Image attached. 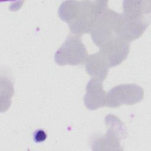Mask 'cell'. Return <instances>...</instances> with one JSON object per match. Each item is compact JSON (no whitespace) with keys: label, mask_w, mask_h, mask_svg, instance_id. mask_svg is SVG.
I'll return each mask as SVG.
<instances>
[{"label":"cell","mask_w":151,"mask_h":151,"mask_svg":"<svg viewBox=\"0 0 151 151\" xmlns=\"http://www.w3.org/2000/svg\"><path fill=\"white\" fill-rule=\"evenodd\" d=\"M107 1H66L58 8V16L76 35L91 33L107 8Z\"/></svg>","instance_id":"obj_1"},{"label":"cell","mask_w":151,"mask_h":151,"mask_svg":"<svg viewBox=\"0 0 151 151\" xmlns=\"http://www.w3.org/2000/svg\"><path fill=\"white\" fill-rule=\"evenodd\" d=\"M107 132L105 135L95 134L91 137L93 150H122L120 140L126 136L124 123L116 116L109 114L106 117Z\"/></svg>","instance_id":"obj_2"},{"label":"cell","mask_w":151,"mask_h":151,"mask_svg":"<svg viewBox=\"0 0 151 151\" xmlns=\"http://www.w3.org/2000/svg\"><path fill=\"white\" fill-rule=\"evenodd\" d=\"M122 14L109 8L104 11L91 32V39L99 48L106 43L119 38Z\"/></svg>","instance_id":"obj_3"},{"label":"cell","mask_w":151,"mask_h":151,"mask_svg":"<svg viewBox=\"0 0 151 151\" xmlns=\"http://www.w3.org/2000/svg\"><path fill=\"white\" fill-rule=\"evenodd\" d=\"M88 52L79 35L68 36L54 54L55 63L60 65H77L86 63Z\"/></svg>","instance_id":"obj_4"},{"label":"cell","mask_w":151,"mask_h":151,"mask_svg":"<svg viewBox=\"0 0 151 151\" xmlns=\"http://www.w3.org/2000/svg\"><path fill=\"white\" fill-rule=\"evenodd\" d=\"M143 96V89L137 84H120L113 87L107 92L106 106L116 108L123 104H134L141 101Z\"/></svg>","instance_id":"obj_5"},{"label":"cell","mask_w":151,"mask_h":151,"mask_svg":"<svg viewBox=\"0 0 151 151\" xmlns=\"http://www.w3.org/2000/svg\"><path fill=\"white\" fill-rule=\"evenodd\" d=\"M99 52L106 60L109 68L120 64L126 60L130 50V42L117 38L99 48Z\"/></svg>","instance_id":"obj_6"},{"label":"cell","mask_w":151,"mask_h":151,"mask_svg":"<svg viewBox=\"0 0 151 151\" xmlns=\"http://www.w3.org/2000/svg\"><path fill=\"white\" fill-rule=\"evenodd\" d=\"M107 93L103 88V81L92 77L88 82L84 103L87 109L97 110L106 106Z\"/></svg>","instance_id":"obj_7"},{"label":"cell","mask_w":151,"mask_h":151,"mask_svg":"<svg viewBox=\"0 0 151 151\" xmlns=\"http://www.w3.org/2000/svg\"><path fill=\"white\" fill-rule=\"evenodd\" d=\"M149 23L150 18L127 19L123 17L119 29V38L129 42L134 41L143 35Z\"/></svg>","instance_id":"obj_8"},{"label":"cell","mask_w":151,"mask_h":151,"mask_svg":"<svg viewBox=\"0 0 151 151\" xmlns=\"http://www.w3.org/2000/svg\"><path fill=\"white\" fill-rule=\"evenodd\" d=\"M123 17L127 19L150 18V1H123Z\"/></svg>","instance_id":"obj_9"},{"label":"cell","mask_w":151,"mask_h":151,"mask_svg":"<svg viewBox=\"0 0 151 151\" xmlns=\"http://www.w3.org/2000/svg\"><path fill=\"white\" fill-rule=\"evenodd\" d=\"M87 73L91 77L104 81L107 76L109 67L99 52L88 56L86 62Z\"/></svg>","instance_id":"obj_10"},{"label":"cell","mask_w":151,"mask_h":151,"mask_svg":"<svg viewBox=\"0 0 151 151\" xmlns=\"http://www.w3.org/2000/svg\"><path fill=\"white\" fill-rule=\"evenodd\" d=\"M47 135L44 130L38 129L34 132L33 134V139L36 143H41L45 140Z\"/></svg>","instance_id":"obj_11"}]
</instances>
